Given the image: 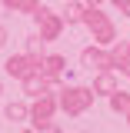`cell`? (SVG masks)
Listing matches in <instances>:
<instances>
[{"instance_id":"obj_1","label":"cell","mask_w":130,"mask_h":133,"mask_svg":"<svg viewBox=\"0 0 130 133\" xmlns=\"http://www.w3.org/2000/svg\"><path fill=\"white\" fill-rule=\"evenodd\" d=\"M87 103H90V93H87V90H73L70 97H64V107H67V110H73V113L83 110Z\"/></svg>"},{"instance_id":"obj_2","label":"cell","mask_w":130,"mask_h":133,"mask_svg":"<svg viewBox=\"0 0 130 133\" xmlns=\"http://www.w3.org/2000/svg\"><path fill=\"white\" fill-rule=\"evenodd\" d=\"M127 103H130V100L123 97V93H120V97H114V107H117V110H123V107H127Z\"/></svg>"},{"instance_id":"obj_3","label":"cell","mask_w":130,"mask_h":133,"mask_svg":"<svg viewBox=\"0 0 130 133\" xmlns=\"http://www.w3.org/2000/svg\"><path fill=\"white\" fill-rule=\"evenodd\" d=\"M97 87H100V90H110V87H114V80H110V77H100Z\"/></svg>"}]
</instances>
